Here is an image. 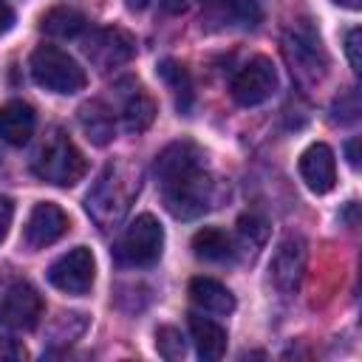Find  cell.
<instances>
[{
  "label": "cell",
  "instance_id": "6da1fadb",
  "mask_svg": "<svg viewBox=\"0 0 362 362\" xmlns=\"http://www.w3.org/2000/svg\"><path fill=\"white\" fill-rule=\"evenodd\" d=\"M201 150L198 144L181 139L167 144L156 156V178L164 195V206L170 215L181 221L201 218L215 206V181L201 164Z\"/></svg>",
  "mask_w": 362,
  "mask_h": 362
},
{
  "label": "cell",
  "instance_id": "7a4b0ae2",
  "mask_svg": "<svg viewBox=\"0 0 362 362\" xmlns=\"http://www.w3.org/2000/svg\"><path fill=\"white\" fill-rule=\"evenodd\" d=\"M141 189V170L127 158L107 161L85 195V209L102 229H113L124 221L133 198Z\"/></svg>",
  "mask_w": 362,
  "mask_h": 362
},
{
  "label": "cell",
  "instance_id": "3957f363",
  "mask_svg": "<svg viewBox=\"0 0 362 362\" xmlns=\"http://www.w3.org/2000/svg\"><path fill=\"white\" fill-rule=\"evenodd\" d=\"M283 54L291 68L294 82L303 90L317 88L328 76V51L317 34V28L308 20H297L286 28L283 37Z\"/></svg>",
  "mask_w": 362,
  "mask_h": 362
},
{
  "label": "cell",
  "instance_id": "277c9868",
  "mask_svg": "<svg viewBox=\"0 0 362 362\" xmlns=\"http://www.w3.org/2000/svg\"><path fill=\"white\" fill-rule=\"evenodd\" d=\"M31 170L37 178L54 184V187H74L76 181H82L88 161L82 156V150L68 139V133L62 130H51V136L40 144Z\"/></svg>",
  "mask_w": 362,
  "mask_h": 362
},
{
  "label": "cell",
  "instance_id": "5b68a950",
  "mask_svg": "<svg viewBox=\"0 0 362 362\" xmlns=\"http://www.w3.org/2000/svg\"><path fill=\"white\" fill-rule=\"evenodd\" d=\"M31 76L40 88L51 93H76L85 88V68L57 45H40L31 54Z\"/></svg>",
  "mask_w": 362,
  "mask_h": 362
},
{
  "label": "cell",
  "instance_id": "8992f818",
  "mask_svg": "<svg viewBox=\"0 0 362 362\" xmlns=\"http://www.w3.org/2000/svg\"><path fill=\"white\" fill-rule=\"evenodd\" d=\"M161 249H164V229L153 215L144 212L124 229L113 255L122 266L144 269V266H153L161 257Z\"/></svg>",
  "mask_w": 362,
  "mask_h": 362
},
{
  "label": "cell",
  "instance_id": "52a82bcc",
  "mask_svg": "<svg viewBox=\"0 0 362 362\" xmlns=\"http://www.w3.org/2000/svg\"><path fill=\"white\" fill-rule=\"evenodd\" d=\"M85 57L90 59V65L102 74L113 71V68H122L133 59L136 54V40L130 31L119 28V25H105V28H96L90 31V37H85V45H82Z\"/></svg>",
  "mask_w": 362,
  "mask_h": 362
},
{
  "label": "cell",
  "instance_id": "ba28073f",
  "mask_svg": "<svg viewBox=\"0 0 362 362\" xmlns=\"http://www.w3.org/2000/svg\"><path fill=\"white\" fill-rule=\"evenodd\" d=\"M93 277H96V263H93L90 249H85V246L65 252L48 269V283L65 294H74V297L88 294L93 286Z\"/></svg>",
  "mask_w": 362,
  "mask_h": 362
},
{
  "label": "cell",
  "instance_id": "9c48e42d",
  "mask_svg": "<svg viewBox=\"0 0 362 362\" xmlns=\"http://www.w3.org/2000/svg\"><path fill=\"white\" fill-rule=\"evenodd\" d=\"M274 90H277V68L269 57L249 59L232 79V96L243 107H255V105L266 102Z\"/></svg>",
  "mask_w": 362,
  "mask_h": 362
},
{
  "label": "cell",
  "instance_id": "30bf717a",
  "mask_svg": "<svg viewBox=\"0 0 362 362\" xmlns=\"http://www.w3.org/2000/svg\"><path fill=\"white\" fill-rule=\"evenodd\" d=\"M42 317V297L31 283H14L0 303V325L8 331H31Z\"/></svg>",
  "mask_w": 362,
  "mask_h": 362
},
{
  "label": "cell",
  "instance_id": "8fae6325",
  "mask_svg": "<svg viewBox=\"0 0 362 362\" xmlns=\"http://www.w3.org/2000/svg\"><path fill=\"white\" fill-rule=\"evenodd\" d=\"M272 280L280 294H294L305 272V240L300 235H286L272 257Z\"/></svg>",
  "mask_w": 362,
  "mask_h": 362
},
{
  "label": "cell",
  "instance_id": "7c38bea8",
  "mask_svg": "<svg viewBox=\"0 0 362 362\" xmlns=\"http://www.w3.org/2000/svg\"><path fill=\"white\" fill-rule=\"evenodd\" d=\"M65 232H68V215L57 204L42 201L31 209V215L25 221L23 240H25L28 249H45L54 240H59Z\"/></svg>",
  "mask_w": 362,
  "mask_h": 362
},
{
  "label": "cell",
  "instance_id": "4fadbf2b",
  "mask_svg": "<svg viewBox=\"0 0 362 362\" xmlns=\"http://www.w3.org/2000/svg\"><path fill=\"white\" fill-rule=\"evenodd\" d=\"M300 178L317 195L331 192L334 184H337V158H334V150L328 144H322V141L308 144L303 150V156H300Z\"/></svg>",
  "mask_w": 362,
  "mask_h": 362
},
{
  "label": "cell",
  "instance_id": "5bb4252c",
  "mask_svg": "<svg viewBox=\"0 0 362 362\" xmlns=\"http://www.w3.org/2000/svg\"><path fill=\"white\" fill-rule=\"evenodd\" d=\"M34 124H37V116H34V107L23 99H11L0 107V139L8 141V144H25L31 136H34Z\"/></svg>",
  "mask_w": 362,
  "mask_h": 362
},
{
  "label": "cell",
  "instance_id": "9a60e30c",
  "mask_svg": "<svg viewBox=\"0 0 362 362\" xmlns=\"http://www.w3.org/2000/svg\"><path fill=\"white\" fill-rule=\"evenodd\" d=\"M127 88H130V90L122 93V110H119V116H122V122H124V130H130V133H144V130L153 124V119H156V102L150 99V93H147L139 82L130 79Z\"/></svg>",
  "mask_w": 362,
  "mask_h": 362
},
{
  "label": "cell",
  "instance_id": "2e32d148",
  "mask_svg": "<svg viewBox=\"0 0 362 362\" xmlns=\"http://www.w3.org/2000/svg\"><path fill=\"white\" fill-rule=\"evenodd\" d=\"M189 334L195 342V351L204 362H218L226 354V331L201 314H189Z\"/></svg>",
  "mask_w": 362,
  "mask_h": 362
},
{
  "label": "cell",
  "instance_id": "e0dca14e",
  "mask_svg": "<svg viewBox=\"0 0 362 362\" xmlns=\"http://www.w3.org/2000/svg\"><path fill=\"white\" fill-rule=\"evenodd\" d=\"M189 300L201 311H209V314H232L235 311L232 291L212 277H192L189 280Z\"/></svg>",
  "mask_w": 362,
  "mask_h": 362
},
{
  "label": "cell",
  "instance_id": "ac0fdd59",
  "mask_svg": "<svg viewBox=\"0 0 362 362\" xmlns=\"http://www.w3.org/2000/svg\"><path fill=\"white\" fill-rule=\"evenodd\" d=\"M206 17L221 25H240L255 28L260 23V8L255 0H204Z\"/></svg>",
  "mask_w": 362,
  "mask_h": 362
},
{
  "label": "cell",
  "instance_id": "d6986e66",
  "mask_svg": "<svg viewBox=\"0 0 362 362\" xmlns=\"http://www.w3.org/2000/svg\"><path fill=\"white\" fill-rule=\"evenodd\" d=\"M79 124L85 130V136L96 144V147H105L113 133H116V119H113V107H107L105 102L93 99V102H85L79 107Z\"/></svg>",
  "mask_w": 362,
  "mask_h": 362
},
{
  "label": "cell",
  "instance_id": "ffe728a7",
  "mask_svg": "<svg viewBox=\"0 0 362 362\" xmlns=\"http://www.w3.org/2000/svg\"><path fill=\"white\" fill-rule=\"evenodd\" d=\"M192 252L198 260H206V263H226L235 257V243L232 238L218 229V226H204L192 235Z\"/></svg>",
  "mask_w": 362,
  "mask_h": 362
},
{
  "label": "cell",
  "instance_id": "44dd1931",
  "mask_svg": "<svg viewBox=\"0 0 362 362\" xmlns=\"http://www.w3.org/2000/svg\"><path fill=\"white\" fill-rule=\"evenodd\" d=\"M158 76L170 85L173 96H175V107L181 113H189L192 110V99H195V90H192V79H189V71L175 62V59H161L158 62Z\"/></svg>",
  "mask_w": 362,
  "mask_h": 362
},
{
  "label": "cell",
  "instance_id": "7402d4cb",
  "mask_svg": "<svg viewBox=\"0 0 362 362\" xmlns=\"http://www.w3.org/2000/svg\"><path fill=\"white\" fill-rule=\"evenodd\" d=\"M85 25H88L85 14H79L76 8H68V6H54V8L45 11L42 20H40V28H42L45 34H51V37H62V40L76 37Z\"/></svg>",
  "mask_w": 362,
  "mask_h": 362
},
{
  "label": "cell",
  "instance_id": "603a6c76",
  "mask_svg": "<svg viewBox=\"0 0 362 362\" xmlns=\"http://www.w3.org/2000/svg\"><path fill=\"white\" fill-rule=\"evenodd\" d=\"M156 348H158V354H161L164 359H181L184 351H187L181 331L173 328V325H161V328L156 331Z\"/></svg>",
  "mask_w": 362,
  "mask_h": 362
},
{
  "label": "cell",
  "instance_id": "cb8c5ba5",
  "mask_svg": "<svg viewBox=\"0 0 362 362\" xmlns=\"http://www.w3.org/2000/svg\"><path fill=\"white\" fill-rule=\"evenodd\" d=\"M238 232H240L243 246H249V249H257L266 240V223L257 215H243L238 221Z\"/></svg>",
  "mask_w": 362,
  "mask_h": 362
},
{
  "label": "cell",
  "instance_id": "d4e9b609",
  "mask_svg": "<svg viewBox=\"0 0 362 362\" xmlns=\"http://www.w3.org/2000/svg\"><path fill=\"white\" fill-rule=\"evenodd\" d=\"M334 113H331V119L334 122H339V124H348V122H356V116H359V93H356V88H351L348 93H342L337 102H334V107H331Z\"/></svg>",
  "mask_w": 362,
  "mask_h": 362
},
{
  "label": "cell",
  "instance_id": "484cf974",
  "mask_svg": "<svg viewBox=\"0 0 362 362\" xmlns=\"http://www.w3.org/2000/svg\"><path fill=\"white\" fill-rule=\"evenodd\" d=\"M359 37H362V31L356 25L345 31V54H348V62H351V68L356 74H359V65H362V59H359Z\"/></svg>",
  "mask_w": 362,
  "mask_h": 362
},
{
  "label": "cell",
  "instance_id": "4316f807",
  "mask_svg": "<svg viewBox=\"0 0 362 362\" xmlns=\"http://www.w3.org/2000/svg\"><path fill=\"white\" fill-rule=\"evenodd\" d=\"M25 348L17 342V339H8V337H0V362H17V359H25Z\"/></svg>",
  "mask_w": 362,
  "mask_h": 362
},
{
  "label": "cell",
  "instance_id": "83f0119b",
  "mask_svg": "<svg viewBox=\"0 0 362 362\" xmlns=\"http://www.w3.org/2000/svg\"><path fill=\"white\" fill-rule=\"evenodd\" d=\"M11 218H14V201L0 195V243H3V238L8 232V226H11Z\"/></svg>",
  "mask_w": 362,
  "mask_h": 362
},
{
  "label": "cell",
  "instance_id": "f1b7e54d",
  "mask_svg": "<svg viewBox=\"0 0 362 362\" xmlns=\"http://www.w3.org/2000/svg\"><path fill=\"white\" fill-rule=\"evenodd\" d=\"M11 25H14V11L6 0H0V34H6Z\"/></svg>",
  "mask_w": 362,
  "mask_h": 362
},
{
  "label": "cell",
  "instance_id": "f546056e",
  "mask_svg": "<svg viewBox=\"0 0 362 362\" xmlns=\"http://www.w3.org/2000/svg\"><path fill=\"white\" fill-rule=\"evenodd\" d=\"M345 156L351 167H359V139H348L345 141Z\"/></svg>",
  "mask_w": 362,
  "mask_h": 362
},
{
  "label": "cell",
  "instance_id": "4dcf8cb0",
  "mask_svg": "<svg viewBox=\"0 0 362 362\" xmlns=\"http://www.w3.org/2000/svg\"><path fill=\"white\" fill-rule=\"evenodd\" d=\"M189 3H192V0H161V8H164L167 14H181V11L189 8Z\"/></svg>",
  "mask_w": 362,
  "mask_h": 362
},
{
  "label": "cell",
  "instance_id": "1f68e13d",
  "mask_svg": "<svg viewBox=\"0 0 362 362\" xmlns=\"http://www.w3.org/2000/svg\"><path fill=\"white\" fill-rule=\"evenodd\" d=\"M147 3H150V0H124V6H127L130 11H141V8H147Z\"/></svg>",
  "mask_w": 362,
  "mask_h": 362
},
{
  "label": "cell",
  "instance_id": "d6a6232c",
  "mask_svg": "<svg viewBox=\"0 0 362 362\" xmlns=\"http://www.w3.org/2000/svg\"><path fill=\"white\" fill-rule=\"evenodd\" d=\"M334 3H337V6H345V8H354V11L362 6V0H334Z\"/></svg>",
  "mask_w": 362,
  "mask_h": 362
}]
</instances>
